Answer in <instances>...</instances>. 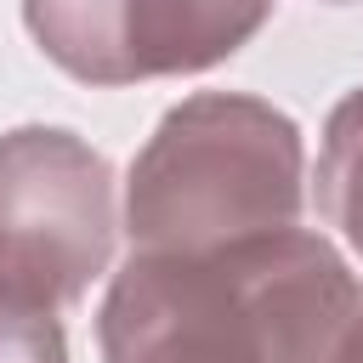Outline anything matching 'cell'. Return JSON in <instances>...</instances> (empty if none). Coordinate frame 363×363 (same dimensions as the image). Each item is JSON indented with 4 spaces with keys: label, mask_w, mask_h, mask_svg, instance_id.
Instances as JSON below:
<instances>
[{
    "label": "cell",
    "mask_w": 363,
    "mask_h": 363,
    "mask_svg": "<svg viewBox=\"0 0 363 363\" xmlns=\"http://www.w3.org/2000/svg\"><path fill=\"white\" fill-rule=\"evenodd\" d=\"M335 363H363V312H357V323L346 329V340H340V352H335Z\"/></svg>",
    "instance_id": "cell-8"
},
{
    "label": "cell",
    "mask_w": 363,
    "mask_h": 363,
    "mask_svg": "<svg viewBox=\"0 0 363 363\" xmlns=\"http://www.w3.org/2000/svg\"><path fill=\"white\" fill-rule=\"evenodd\" d=\"M0 363H68L57 312L0 289Z\"/></svg>",
    "instance_id": "cell-7"
},
{
    "label": "cell",
    "mask_w": 363,
    "mask_h": 363,
    "mask_svg": "<svg viewBox=\"0 0 363 363\" xmlns=\"http://www.w3.org/2000/svg\"><path fill=\"white\" fill-rule=\"evenodd\" d=\"M34 45L85 85H136L130 0H23Z\"/></svg>",
    "instance_id": "cell-5"
},
{
    "label": "cell",
    "mask_w": 363,
    "mask_h": 363,
    "mask_svg": "<svg viewBox=\"0 0 363 363\" xmlns=\"http://www.w3.org/2000/svg\"><path fill=\"white\" fill-rule=\"evenodd\" d=\"M113 170L62 125L0 136V289L34 306L79 301L113 255Z\"/></svg>",
    "instance_id": "cell-3"
},
{
    "label": "cell",
    "mask_w": 363,
    "mask_h": 363,
    "mask_svg": "<svg viewBox=\"0 0 363 363\" xmlns=\"http://www.w3.org/2000/svg\"><path fill=\"white\" fill-rule=\"evenodd\" d=\"M306 147L301 125L244 91L176 102L130 159L125 233L153 255H204L301 221Z\"/></svg>",
    "instance_id": "cell-2"
},
{
    "label": "cell",
    "mask_w": 363,
    "mask_h": 363,
    "mask_svg": "<svg viewBox=\"0 0 363 363\" xmlns=\"http://www.w3.org/2000/svg\"><path fill=\"white\" fill-rule=\"evenodd\" d=\"M363 312L346 255L306 227L204 255L136 250L102 301L108 363H335Z\"/></svg>",
    "instance_id": "cell-1"
},
{
    "label": "cell",
    "mask_w": 363,
    "mask_h": 363,
    "mask_svg": "<svg viewBox=\"0 0 363 363\" xmlns=\"http://www.w3.org/2000/svg\"><path fill=\"white\" fill-rule=\"evenodd\" d=\"M278 0H130V74H199L233 57Z\"/></svg>",
    "instance_id": "cell-4"
},
{
    "label": "cell",
    "mask_w": 363,
    "mask_h": 363,
    "mask_svg": "<svg viewBox=\"0 0 363 363\" xmlns=\"http://www.w3.org/2000/svg\"><path fill=\"white\" fill-rule=\"evenodd\" d=\"M318 210L363 261V85L346 91L318 142Z\"/></svg>",
    "instance_id": "cell-6"
}]
</instances>
